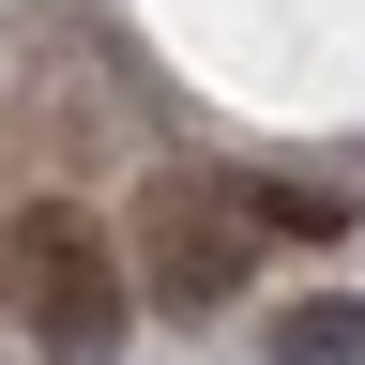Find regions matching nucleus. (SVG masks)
Wrapping results in <instances>:
<instances>
[{
	"instance_id": "obj_3",
	"label": "nucleus",
	"mask_w": 365,
	"mask_h": 365,
	"mask_svg": "<svg viewBox=\"0 0 365 365\" xmlns=\"http://www.w3.org/2000/svg\"><path fill=\"white\" fill-rule=\"evenodd\" d=\"M274 365H365V304H350V289L289 304V319H274Z\"/></svg>"
},
{
	"instance_id": "obj_4",
	"label": "nucleus",
	"mask_w": 365,
	"mask_h": 365,
	"mask_svg": "<svg viewBox=\"0 0 365 365\" xmlns=\"http://www.w3.org/2000/svg\"><path fill=\"white\" fill-rule=\"evenodd\" d=\"M244 213H259V244H335V228H350L335 182H244Z\"/></svg>"
},
{
	"instance_id": "obj_2",
	"label": "nucleus",
	"mask_w": 365,
	"mask_h": 365,
	"mask_svg": "<svg viewBox=\"0 0 365 365\" xmlns=\"http://www.w3.org/2000/svg\"><path fill=\"white\" fill-rule=\"evenodd\" d=\"M122 274H137V304H168V319H228L259 289V213H244V182H137V244H122Z\"/></svg>"
},
{
	"instance_id": "obj_5",
	"label": "nucleus",
	"mask_w": 365,
	"mask_h": 365,
	"mask_svg": "<svg viewBox=\"0 0 365 365\" xmlns=\"http://www.w3.org/2000/svg\"><path fill=\"white\" fill-rule=\"evenodd\" d=\"M0 304H16V289H0Z\"/></svg>"
},
{
	"instance_id": "obj_1",
	"label": "nucleus",
	"mask_w": 365,
	"mask_h": 365,
	"mask_svg": "<svg viewBox=\"0 0 365 365\" xmlns=\"http://www.w3.org/2000/svg\"><path fill=\"white\" fill-rule=\"evenodd\" d=\"M0 289H16V335L46 365H122V335H137V274L107 244V213H76V198H31L16 213Z\"/></svg>"
}]
</instances>
